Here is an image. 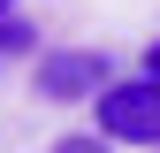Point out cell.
I'll list each match as a JSON object with an SVG mask.
<instances>
[{
    "label": "cell",
    "mask_w": 160,
    "mask_h": 153,
    "mask_svg": "<svg viewBox=\"0 0 160 153\" xmlns=\"http://www.w3.org/2000/svg\"><path fill=\"white\" fill-rule=\"evenodd\" d=\"M8 8H15V0H0V15H8Z\"/></svg>",
    "instance_id": "6"
},
{
    "label": "cell",
    "mask_w": 160,
    "mask_h": 153,
    "mask_svg": "<svg viewBox=\"0 0 160 153\" xmlns=\"http://www.w3.org/2000/svg\"><path fill=\"white\" fill-rule=\"evenodd\" d=\"M99 138H114V145H160V76H130V84H107L99 92Z\"/></svg>",
    "instance_id": "1"
},
{
    "label": "cell",
    "mask_w": 160,
    "mask_h": 153,
    "mask_svg": "<svg viewBox=\"0 0 160 153\" xmlns=\"http://www.w3.org/2000/svg\"><path fill=\"white\" fill-rule=\"evenodd\" d=\"M145 69H152V76H160V38H152V46H145Z\"/></svg>",
    "instance_id": "5"
},
{
    "label": "cell",
    "mask_w": 160,
    "mask_h": 153,
    "mask_svg": "<svg viewBox=\"0 0 160 153\" xmlns=\"http://www.w3.org/2000/svg\"><path fill=\"white\" fill-rule=\"evenodd\" d=\"M53 153H114V138H99V130L84 138V130H76V138H53Z\"/></svg>",
    "instance_id": "4"
},
{
    "label": "cell",
    "mask_w": 160,
    "mask_h": 153,
    "mask_svg": "<svg viewBox=\"0 0 160 153\" xmlns=\"http://www.w3.org/2000/svg\"><path fill=\"white\" fill-rule=\"evenodd\" d=\"M114 84L107 54L99 46H61V54H38V92L46 100H99Z\"/></svg>",
    "instance_id": "2"
},
{
    "label": "cell",
    "mask_w": 160,
    "mask_h": 153,
    "mask_svg": "<svg viewBox=\"0 0 160 153\" xmlns=\"http://www.w3.org/2000/svg\"><path fill=\"white\" fill-rule=\"evenodd\" d=\"M31 46H38V31H31L23 15L8 8V15H0V54H31Z\"/></svg>",
    "instance_id": "3"
}]
</instances>
